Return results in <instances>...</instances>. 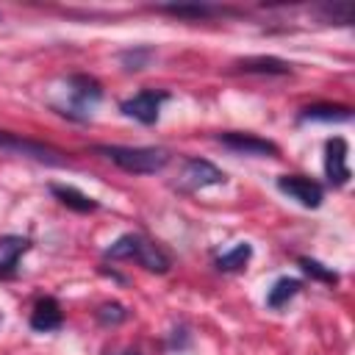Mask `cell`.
Returning <instances> with one entry per match:
<instances>
[{
	"instance_id": "12",
	"label": "cell",
	"mask_w": 355,
	"mask_h": 355,
	"mask_svg": "<svg viewBox=\"0 0 355 355\" xmlns=\"http://www.w3.org/2000/svg\"><path fill=\"white\" fill-rule=\"evenodd\" d=\"M50 194H53L61 205H67V208H72V211H78V214H89V211H97V208H100V202H97L94 197L78 191L75 186H58V183H53V186H50Z\"/></svg>"
},
{
	"instance_id": "11",
	"label": "cell",
	"mask_w": 355,
	"mask_h": 355,
	"mask_svg": "<svg viewBox=\"0 0 355 355\" xmlns=\"http://www.w3.org/2000/svg\"><path fill=\"white\" fill-rule=\"evenodd\" d=\"M61 324H64V311H61L58 300L42 297L31 311V327L39 333H50V330H58Z\"/></svg>"
},
{
	"instance_id": "18",
	"label": "cell",
	"mask_w": 355,
	"mask_h": 355,
	"mask_svg": "<svg viewBox=\"0 0 355 355\" xmlns=\"http://www.w3.org/2000/svg\"><path fill=\"white\" fill-rule=\"evenodd\" d=\"M297 263H300V269L308 275V277H313V280H322V283H338V275L333 272V269H327L324 263H319V261H313V258H297Z\"/></svg>"
},
{
	"instance_id": "4",
	"label": "cell",
	"mask_w": 355,
	"mask_h": 355,
	"mask_svg": "<svg viewBox=\"0 0 355 355\" xmlns=\"http://www.w3.org/2000/svg\"><path fill=\"white\" fill-rule=\"evenodd\" d=\"M0 150L14 153V155H25V158H36V161L53 164V166H61L67 161L61 150L42 144V141H33V139H25L19 133H8V130H0Z\"/></svg>"
},
{
	"instance_id": "8",
	"label": "cell",
	"mask_w": 355,
	"mask_h": 355,
	"mask_svg": "<svg viewBox=\"0 0 355 355\" xmlns=\"http://www.w3.org/2000/svg\"><path fill=\"white\" fill-rule=\"evenodd\" d=\"M219 141L233 150V153H244V155H277L280 147L269 139H261L255 133H239V130H227V133H219Z\"/></svg>"
},
{
	"instance_id": "9",
	"label": "cell",
	"mask_w": 355,
	"mask_h": 355,
	"mask_svg": "<svg viewBox=\"0 0 355 355\" xmlns=\"http://www.w3.org/2000/svg\"><path fill=\"white\" fill-rule=\"evenodd\" d=\"M347 141L341 136H333L327 139L324 144V175L333 186H344L349 180V164H347Z\"/></svg>"
},
{
	"instance_id": "5",
	"label": "cell",
	"mask_w": 355,
	"mask_h": 355,
	"mask_svg": "<svg viewBox=\"0 0 355 355\" xmlns=\"http://www.w3.org/2000/svg\"><path fill=\"white\" fill-rule=\"evenodd\" d=\"M219 183H225V172L216 169L205 158H189L178 178V189H183V191H200V189L219 186Z\"/></svg>"
},
{
	"instance_id": "16",
	"label": "cell",
	"mask_w": 355,
	"mask_h": 355,
	"mask_svg": "<svg viewBox=\"0 0 355 355\" xmlns=\"http://www.w3.org/2000/svg\"><path fill=\"white\" fill-rule=\"evenodd\" d=\"M164 14H172V17H189V19H211V17H219V14H230L227 8L222 6H205V3H191V6H161Z\"/></svg>"
},
{
	"instance_id": "14",
	"label": "cell",
	"mask_w": 355,
	"mask_h": 355,
	"mask_svg": "<svg viewBox=\"0 0 355 355\" xmlns=\"http://www.w3.org/2000/svg\"><path fill=\"white\" fill-rule=\"evenodd\" d=\"M352 119V108L349 105H330V103H316L302 108L300 122H347Z\"/></svg>"
},
{
	"instance_id": "1",
	"label": "cell",
	"mask_w": 355,
	"mask_h": 355,
	"mask_svg": "<svg viewBox=\"0 0 355 355\" xmlns=\"http://www.w3.org/2000/svg\"><path fill=\"white\" fill-rule=\"evenodd\" d=\"M94 153L105 155L111 164L130 175H155L169 164L166 147H125V144H97Z\"/></svg>"
},
{
	"instance_id": "2",
	"label": "cell",
	"mask_w": 355,
	"mask_h": 355,
	"mask_svg": "<svg viewBox=\"0 0 355 355\" xmlns=\"http://www.w3.org/2000/svg\"><path fill=\"white\" fill-rule=\"evenodd\" d=\"M105 258H111V261L136 258L147 272H158V275L169 272V255H166L158 244L147 241V239L139 236V233H125V236H119V239L105 250Z\"/></svg>"
},
{
	"instance_id": "17",
	"label": "cell",
	"mask_w": 355,
	"mask_h": 355,
	"mask_svg": "<svg viewBox=\"0 0 355 355\" xmlns=\"http://www.w3.org/2000/svg\"><path fill=\"white\" fill-rule=\"evenodd\" d=\"M250 255H252V247H250L247 241H241V244H236L230 252H225V255L216 258V269H222V272H236V269H241V266L250 261Z\"/></svg>"
},
{
	"instance_id": "22",
	"label": "cell",
	"mask_w": 355,
	"mask_h": 355,
	"mask_svg": "<svg viewBox=\"0 0 355 355\" xmlns=\"http://www.w3.org/2000/svg\"><path fill=\"white\" fill-rule=\"evenodd\" d=\"M108 355H141V352L133 349V347H116V349H111Z\"/></svg>"
},
{
	"instance_id": "20",
	"label": "cell",
	"mask_w": 355,
	"mask_h": 355,
	"mask_svg": "<svg viewBox=\"0 0 355 355\" xmlns=\"http://www.w3.org/2000/svg\"><path fill=\"white\" fill-rule=\"evenodd\" d=\"M128 319V308L122 302H103L97 308V322L105 324V327H116Z\"/></svg>"
},
{
	"instance_id": "13",
	"label": "cell",
	"mask_w": 355,
	"mask_h": 355,
	"mask_svg": "<svg viewBox=\"0 0 355 355\" xmlns=\"http://www.w3.org/2000/svg\"><path fill=\"white\" fill-rule=\"evenodd\" d=\"M236 67H239L241 72H250V75H288V72H291V64H286L283 58H275V55L241 58Z\"/></svg>"
},
{
	"instance_id": "10",
	"label": "cell",
	"mask_w": 355,
	"mask_h": 355,
	"mask_svg": "<svg viewBox=\"0 0 355 355\" xmlns=\"http://www.w3.org/2000/svg\"><path fill=\"white\" fill-rule=\"evenodd\" d=\"M31 250L25 236H0V280H11L17 275V261Z\"/></svg>"
},
{
	"instance_id": "21",
	"label": "cell",
	"mask_w": 355,
	"mask_h": 355,
	"mask_svg": "<svg viewBox=\"0 0 355 355\" xmlns=\"http://www.w3.org/2000/svg\"><path fill=\"white\" fill-rule=\"evenodd\" d=\"M150 55H153L150 47H139V50H128V53H122V61H125L128 69H141V67L147 64Z\"/></svg>"
},
{
	"instance_id": "15",
	"label": "cell",
	"mask_w": 355,
	"mask_h": 355,
	"mask_svg": "<svg viewBox=\"0 0 355 355\" xmlns=\"http://www.w3.org/2000/svg\"><path fill=\"white\" fill-rule=\"evenodd\" d=\"M300 288H302V283H300L297 277H280V280H275L272 288L266 291V305L277 311V308H283L291 297H297Z\"/></svg>"
},
{
	"instance_id": "19",
	"label": "cell",
	"mask_w": 355,
	"mask_h": 355,
	"mask_svg": "<svg viewBox=\"0 0 355 355\" xmlns=\"http://www.w3.org/2000/svg\"><path fill=\"white\" fill-rule=\"evenodd\" d=\"M319 14L330 25H349L352 22V6L349 3H327L319 8Z\"/></svg>"
},
{
	"instance_id": "3",
	"label": "cell",
	"mask_w": 355,
	"mask_h": 355,
	"mask_svg": "<svg viewBox=\"0 0 355 355\" xmlns=\"http://www.w3.org/2000/svg\"><path fill=\"white\" fill-rule=\"evenodd\" d=\"M103 100V86L92 75H69L67 78V116L89 119L92 108Z\"/></svg>"
},
{
	"instance_id": "6",
	"label": "cell",
	"mask_w": 355,
	"mask_h": 355,
	"mask_svg": "<svg viewBox=\"0 0 355 355\" xmlns=\"http://www.w3.org/2000/svg\"><path fill=\"white\" fill-rule=\"evenodd\" d=\"M166 97H169L166 92L141 89V92H136L133 97L122 100L119 108H122L125 116H130V119H136V122H141V125H153V122H158V114H161V105H164Z\"/></svg>"
},
{
	"instance_id": "7",
	"label": "cell",
	"mask_w": 355,
	"mask_h": 355,
	"mask_svg": "<svg viewBox=\"0 0 355 355\" xmlns=\"http://www.w3.org/2000/svg\"><path fill=\"white\" fill-rule=\"evenodd\" d=\"M277 189L283 194H288L291 200H297L300 205H305V208H319L322 200H324L322 183H316L313 178H305V175H280Z\"/></svg>"
}]
</instances>
